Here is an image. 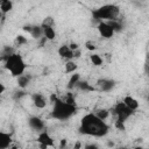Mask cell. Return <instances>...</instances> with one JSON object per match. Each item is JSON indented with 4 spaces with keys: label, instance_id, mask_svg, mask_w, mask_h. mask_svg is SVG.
<instances>
[{
    "label": "cell",
    "instance_id": "cell-28",
    "mask_svg": "<svg viewBox=\"0 0 149 149\" xmlns=\"http://www.w3.org/2000/svg\"><path fill=\"white\" fill-rule=\"evenodd\" d=\"M80 55H81V51H80V49L73 50V58H74V59L79 58V57H80Z\"/></svg>",
    "mask_w": 149,
    "mask_h": 149
},
{
    "label": "cell",
    "instance_id": "cell-15",
    "mask_svg": "<svg viewBox=\"0 0 149 149\" xmlns=\"http://www.w3.org/2000/svg\"><path fill=\"white\" fill-rule=\"evenodd\" d=\"M16 78H17V79H16V83H17L19 87H20V88H23V90H26V88L28 87V85L30 84V80H31V77H30L29 74H24V73L20 74V76L16 77Z\"/></svg>",
    "mask_w": 149,
    "mask_h": 149
},
{
    "label": "cell",
    "instance_id": "cell-32",
    "mask_svg": "<svg viewBox=\"0 0 149 149\" xmlns=\"http://www.w3.org/2000/svg\"><path fill=\"white\" fill-rule=\"evenodd\" d=\"M65 146H66V140H65V139H63V140L61 141V146H59V147H61V148H63V147H65Z\"/></svg>",
    "mask_w": 149,
    "mask_h": 149
},
{
    "label": "cell",
    "instance_id": "cell-23",
    "mask_svg": "<svg viewBox=\"0 0 149 149\" xmlns=\"http://www.w3.org/2000/svg\"><path fill=\"white\" fill-rule=\"evenodd\" d=\"M109 111L108 109H106V108H99V109H97L95 112H94V114L99 118V119H101V120H106V119H108V116H109Z\"/></svg>",
    "mask_w": 149,
    "mask_h": 149
},
{
    "label": "cell",
    "instance_id": "cell-21",
    "mask_svg": "<svg viewBox=\"0 0 149 149\" xmlns=\"http://www.w3.org/2000/svg\"><path fill=\"white\" fill-rule=\"evenodd\" d=\"M90 61H91V63H92L94 66H100V65L102 64V58H101V56L98 55V54H95V52H92V54L90 55Z\"/></svg>",
    "mask_w": 149,
    "mask_h": 149
},
{
    "label": "cell",
    "instance_id": "cell-27",
    "mask_svg": "<svg viewBox=\"0 0 149 149\" xmlns=\"http://www.w3.org/2000/svg\"><path fill=\"white\" fill-rule=\"evenodd\" d=\"M26 95V91L23 90V88H21V90H19V91H16L15 93H14V99H20V98H22V97H24Z\"/></svg>",
    "mask_w": 149,
    "mask_h": 149
},
{
    "label": "cell",
    "instance_id": "cell-34",
    "mask_svg": "<svg viewBox=\"0 0 149 149\" xmlns=\"http://www.w3.org/2000/svg\"><path fill=\"white\" fill-rule=\"evenodd\" d=\"M80 147H81V144H80L79 142H78V143H76V146H74V148H80Z\"/></svg>",
    "mask_w": 149,
    "mask_h": 149
},
{
    "label": "cell",
    "instance_id": "cell-17",
    "mask_svg": "<svg viewBox=\"0 0 149 149\" xmlns=\"http://www.w3.org/2000/svg\"><path fill=\"white\" fill-rule=\"evenodd\" d=\"M77 69H78V65L72 59L65 62V66H64V72L65 73H73V72H76Z\"/></svg>",
    "mask_w": 149,
    "mask_h": 149
},
{
    "label": "cell",
    "instance_id": "cell-14",
    "mask_svg": "<svg viewBox=\"0 0 149 149\" xmlns=\"http://www.w3.org/2000/svg\"><path fill=\"white\" fill-rule=\"evenodd\" d=\"M12 143V136L8 133L0 132V149H6L10 147Z\"/></svg>",
    "mask_w": 149,
    "mask_h": 149
},
{
    "label": "cell",
    "instance_id": "cell-31",
    "mask_svg": "<svg viewBox=\"0 0 149 149\" xmlns=\"http://www.w3.org/2000/svg\"><path fill=\"white\" fill-rule=\"evenodd\" d=\"M24 31H28V33H30V30H31V26H23V28H22Z\"/></svg>",
    "mask_w": 149,
    "mask_h": 149
},
{
    "label": "cell",
    "instance_id": "cell-35",
    "mask_svg": "<svg viewBox=\"0 0 149 149\" xmlns=\"http://www.w3.org/2000/svg\"><path fill=\"white\" fill-rule=\"evenodd\" d=\"M0 15H1V12H0Z\"/></svg>",
    "mask_w": 149,
    "mask_h": 149
},
{
    "label": "cell",
    "instance_id": "cell-19",
    "mask_svg": "<svg viewBox=\"0 0 149 149\" xmlns=\"http://www.w3.org/2000/svg\"><path fill=\"white\" fill-rule=\"evenodd\" d=\"M80 80V74L79 73H77V72H73L72 74H71V77H70V79H69V81H68V88H74L76 87V85H77V83Z\"/></svg>",
    "mask_w": 149,
    "mask_h": 149
},
{
    "label": "cell",
    "instance_id": "cell-1",
    "mask_svg": "<svg viewBox=\"0 0 149 149\" xmlns=\"http://www.w3.org/2000/svg\"><path fill=\"white\" fill-rule=\"evenodd\" d=\"M109 130V126L105 122V120L99 119L94 113L85 114L80 120L79 133L94 137H102Z\"/></svg>",
    "mask_w": 149,
    "mask_h": 149
},
{
    "label": "cell",
    "instance_id": "cell-10",
    "mask_svg": "<svg viewBox=\"0 0 149 149\" xmlns=\"http://www.w3.org/2000/svg\"><path fill=\"white\" fill-rule=\"evenodd\" d=\"M98 86H99L100 91L109 92V91H112L115 87V81L113 79H107V78L99 79L98 80Z\"/></svg>",
    "mask_w": 149,
    "mask_h": 149
},
{
    "label": "cell",
    "instance_id": "cell-6",
    "mask_svg": "<svg viewBox=\"0 0 149 149\" xmlns=\"http://www.w3.org/2000/svg\"><path fill=\"white\" fill-rule=\"evenodd\" d=\"M97 29H98L100 36L104 37V38H112L113 35L115 34L114 30L112 29V27L107 23V21H99L98 26H97Z\"/></svg>",
    "mask_w": 149,
    "mask_h": 149
},
{
    "label": "cell",
    "instance_id": "cell-25",
    "mask_svg": "<svg viewBox=\"0 0 149 149\" xmlns=\"http://www.w3.org/2000/svg\"><path fill=\"white\" fill-rule=\"evenodd\" d=\"M85 48L88 50V51H94V50H97V45L93 43V42H91V41H87L86 43H85Z\"/></svg>",
    "mask_w": 149,
    "mask_h": 149
},
{
    "label": "cell",
    "instance_id": "cell-24",
    "mask_svg": "<svg viewBox=\"0 0 149 149\" xmlns=\"http://www.w3.org/2000/svg\"><path fill=\"white\" fill-rule=\"evenodd\" d=\"M26 43H28V38L27 37H24L23 35H17L16 37H15V44L16 45H23V44H26Z\"/></svg>",
    "mask_w": 149,
    "mask_h": 149
},
{
    "label": "cell",
    "instance_id": "cell-22",
    "mask_svg": "<svg viewBox=\"0 0 149 149\" xmlns=\"http://www.w3.org/2000/svg\"><path fill=\"white\" fill-rule=\"evenodd\" d=\"M76 87L79 88V90H81V91H93V87L88 84V81H86V80H81V79L77 83Z\"/></svg>",
    "mask_w": 149,
    "mask_h": 149
},
{
    "label": "cell",
    "instance_id": "cell-4",
    "mask_svg": "<svg viewBox=\"0 0 149 149\" xmlns=\"http://www.w3.org/2000/svg\"><path fill=\"white\" fill-rule=\"evenodd\" d=\"M120 14V7L114 5V3H107L104 5L92 12V16L97 21H108V20H114L118 19Z\"/></svg>",
    "mask_w": 149,
    "mask_h": 149
},
{
    "label": "cell",
    "instance_id": "cell-5",
    "mask_svg": "<svg viewBox=\"0 0 149 149\" xmlns=\"http://www.w3.org/2000/svg\"><path fill=\"white\" fill-rule=\"evenodd\" d=\"M112 113L116 118L115 126L119 129H125V126L123 125H125L126 120L134 114V111H132L130 108H128L123 102H116L114 105V107L112 108Z\"/></svg>",
    "mask_w": 149,
    "mask_h": 149
},
{
    "label": "cell",
    "instance_id": "cell-29",
    "mask_svg": "<svg viewBox=\"0 0 149 149\" xmlns=\"http://www.w3.org/2000/svg\"><path fill=\"white\" fill-rule=\"evenodd\" d=\"M69 47H70V49L73 51V50H77V49H79V45H78V43H74V42H72V43H70L69 44Z\"/></svg>",
    "mask_w": 149,
    "mask_h": 149
},
{
    "label": "cell",
    "instance_id": "cell-26",
    "mask_svg": "<svg viewBox=\"0 0 149 149\" xmlns=\"http://www.w3.org/2000/svg\"><path fill=\"white\" fill-rule=\"evenodd\" d=\"M54 23H55L54 19H52L51 16H47V17L42 21V23H41V24H44V26H54Z\"/></svg>",
    "mask_w": 149,
    "mask_h": 149
},
{
    "label": "cell",
    "instance_id": "cell-7",
    "mask_svg": "<svg viewBox=\"0 0 149 149\" xmlns=\"http://www.w3.org/2000/svg\"><path fill=\"white\" fill-rule=\"evenodd\" d=\"M37 141L41 144L42 148H48V147H54V139L49 135L48 132H40L37 136Z\"/></svg>",
    "mask_w": 149,
    "mask_h": 149
},
{
    "label": "cell",
    "instance_id": "cell-13",
    "mask_svg": "<svg viewBox=\"0 0 149 149\" xmlns=\"http://www.w3.org/2000/svg\"><path fill=\"white\" fill-rule=\"evenodd\" d=\"M122 102H123L128 108H130V109L134 111V112H135V111L139 108V106H140L139 101H137L134 97H132V95H126V97L123 98Z\"/></svg>",
    "mask_w": 149,
    "mask_h": 149
},
{
    "label": "cell",
    "instance_id": "cell-33",
    "mask_svg": "<svg viewBox=\"0 0 149 149\" xmlns=\"http://www.w3.org/2000/svg\"><path fill=\"white\" fill-rule=\"evenodd\" d=\"M86 148H97V146L95 144H88V146H86Z\"/></svg>",
    "mask_w": 149,
    "mask_h": 149
},
{
    "label": "cell",
    "instance_id": "cell-20",
    "mask_svg": "<svg viewBox=\"0 0 149 149\" xmlns=\"http://www.w3.org/2000/svg\"><path fill=\"white\" fill-rule=\"evenodd\" d=\"M107 23L112 27V29L114 30V33H119V31H121L122 30V23L120 22V21H118L116 19H114V20H108L107 21Z\"/></svg>",
    "mask_w": 149,
    "mask_h": 149
},
{
    "label": "cell",
    "instance_id": "cell-2",
    "mask_svg": "<svg viewBox=\"0 0 149 149\" xmlns=\"http://www.w3.org/2000/svg\"><path fill=\"white\" fill-rule=\"evenodd\" d=\"M51 99L54 101V107H52L51 115L55 119L61 120V121L68 120L77 113L76 104H70V102L65 101L64 99H59L55 95H51Z\"/></svg>",
    "mask_w": 149,
    "mask_h": 149
},
{
    "label": "cell",
    "instance_id": "cell-16",
    "mask_svg": "<svg viewBox=\"0 0 149 149\" xmlns=\"http://www.w3.org/2000/svg\"><path fill=\"white\" fill-rule=\"evenodd\" d=\"M13 9V1L12 0H0V12L5 15Z\"/></svg>",
    "mask_w": 149,
    "mask_h": 149
},
{
    "label": "cell",
    "instance_id": "cell-12",
    "mask_svg": "<svg viewBox=\"0 0 149 149\" xmlns=\"http://www.w3.org/2000/svg\"><path fill=\"white\" fill-rule=\"evenodd\" d=\"M31 99H33L34 105H35L37 108H44V107L47 106V99H45L44 95L41 94V93H35V94H33Z\"/></svg>",
    "mask_w": 149,
    "mask_h": 149
},
{
    "label": "cell",
    "instance_id": "cell-8",
    "mask_svg": "<svg viewBox=\"0 0 149 149\" xmlns=\"http://www.w3.org/2000/svg\"><path fill=\"white\" fill-rule=\"evenodd\" d=\"M28 126L33 130H36V132H42L44 129V127H45L44 121L38 116H30L28 119Z\"/></svg>",
    "mask_w": 149,
    "mask_h": 149
},
{
    "label": "cell",
    "instance_id": "cell-9",
    "mask_svg": "<svg viewBox=\"0 0 149 149\" xmlns=\"http://www.w3.org/2000/svg\"><path fill=\"white\" fill-rule=\"evenodd\" d=\"M58 55L65 62L66 61H70V59H73V51L70 49L69 44H62L58 48Z\"/></svg>",
    "mask_w": 149,
    "mask_h": 149
},
{
    "label": "cell",
    "instance_id": "cell-18",
    "mask_svg": "<svg viewBox=\"0 0 149 149\" xmlns=\"http://www.w3.org/2000/svg\"><path fill=\"white\" fill-rule=\"evenodd\" d=\"M31 35L33 38L35 40H40L43 36V31H42V27L41 26H31V30L29 33Z\"/></svg>",
    "mask_w": 149,
    "mask_h": 149
},
{
    "label": "cell",
    "instance_id": "cell-11",
    "mask_svg": "<svg viewBox=\"0 0 149 149\" xmlns=\"http://www.w3.org/2000/svg\"><path fill=\"white\" fill-rule=\"evenodd\" d=\"M42 31H43V37L47 38V41H54L56 37V31L54 29V26H44L41 24Z\"/></svg>",
    "mask_w": 149,
    "mask_h": 149
},
{
    "label": "cell",
    "instance_id": "cell-30",
    "mask_svg": "<svg viewBox=\"0 0 149 149\" xmlns=\"http://www.w3.org/2000/svg\"><path fill=\"white\" fill-rule=\"evenodd\" d=\"M5 90H6V87H5V85L0 81V94H2L3 92H5Z\"/></svg>",
    "mask_w": 149,
    "mask_h": 149
},
{
    "label": "cell",
    "instance_id": "cell-3",
    "mask_svg": "<svg viewBox=\"0 0 149 149\" xmlns=\"http://www.w3.org/2000/svg\"><path fill=\"white\" fill-rule=\"evenodd\" d=\"M5 69L13 77H19L20 74L24 73L26 63H24L21 55L14 52V54H12L5 58Z\"/></svg>",
    "mask_w": 149,
    "mask_h": 149
}]
</instances>
